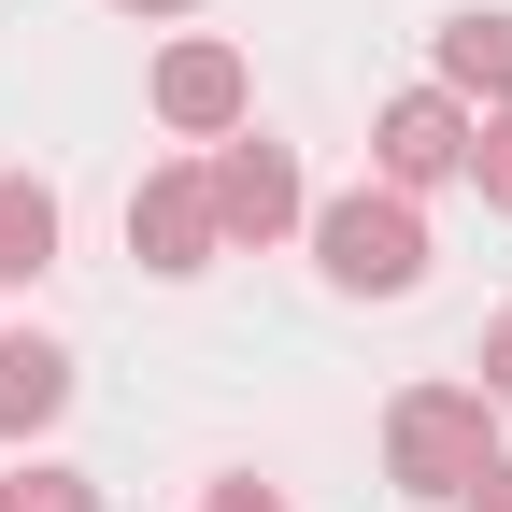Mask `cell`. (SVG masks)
<instances>
[{"instance_id": "12", "label": "cell", "mask_w": 512, "mask_h": 512, "mask_svg": "<svg viewBox=\"0 0 512 512\" xmlns=\"http://www.w3.org/2000/svg\"><path fill=\"white\" fill-rule=\"evenodd\" d=\"M484 399H512V313L484 328Z\"/></svg>"}, {"instance_id": "5", "label": "cell", "mask_w": 512, "mask_h": 512, "mask_svg": "<svg viewBox=\"0 0 512 512\" xmlns=\"http://www.w3.org/2000/svg\"><path fill=\"white\" fill-rule=\"evenodd\" d=\"M384 185H441V171H470V114H456V86H413V100H384Z\"/></svg>"}, {"instance_id": "11", "label": "cell", "mask_w": 512, "mask_h": 512, "mask_svg": "<svg viewBox=\"0 0 512 512\" xmlns=\"http://www.w3.org/2000/svg\"><path fill=\"white\" fill-rule=\"evenodd\" d=\"M470 171H484V200H498V214H512V114H498V128H484V143H470Z\"/></svg>"}, {"instance_id": "9", "label": "cell", "mask_w": 512, "mask_h": 512, "mask_svg": "<svg viewBox=\"0 0 512 512\" xmlns=\"http://www.w3.org/2000/svg\"><path fill=\"white\" fill-rule=\"evenodd\" d=\"M43 256H57V200H43L29 171H0V285H29Z\"/></svg>"}, {"instance_id": "6", "label": "cell", "mask_w": 512, "mask_h": 512, "mask_svg": "<svg viewBox=\"0 0 512 512\" xmlns=\"http://www.w3.org/2000/svg\"><path fill=\"white\" fill-rule=\"evenodd\" d=\"M72 413V356H57L43 328H0V441H29Z\"/></svg>"}, {"instance_id": "13", "label": "cell", "mask_w": 512, "mask_h": 512, "mask_svg": "<svg viewBox=\"0 0 512 512\" xmlns=\"http://www.w3.org/2000/svg\"><path fill=\"white\" fill-rule=\"evenodd\" d=\"M200 512H285V498H271V484H214Z\"/></svg>"}, {"instance_id": "2", "label": "cell", "mask_w": 512, "mask_h": 512, "mask_svg": "<svg viewBox=\"0 0 512 512\" xmlns=\"http://www.w3.org/2000/svg\"><path fill=\"white\" fill-rule=\"evenodd\" d=\"M313 256H328L342 299H413V285H427V228H413L399 185H384V200H370V185L328 200V214H313Z\"/></svg>"}, {"instance_id": "8", "label": "cell", "mask_w": 512, "mask_h": 512, "mask_svg": "<svg viewBox=\"0 0 512 512\" xmlns=\"http://www.w3.org/2000/svg\"><path fill=\"white\" fill-rule=\"evenodd\" d=\"M441 86L512 114V15H456V29H441Z\"/></svg>"}, {"instance_id": "15", "label": "cell", "mask_w": 512, "mask_h": 512, "mask_svg": "<svg viewBox=\"0 0 512 512\" xmlns=\"http://www.w3.org/2000/svg\"><path fill=\"white\" fill-rule=\"evenodd\" d=\"M128 15H171V0H128Z\"/></svg>"}, {"instance_id": "14", "label": "cell", "mask_w": 512, "mask_h": 512, "mask_svg": "<svg viewBox=\"0 0 512 512\" xmlns=\"http://www.w3.org/2000/svg\"><path fill=\"white\" fill-rule=\"evenodd\" d=\"M456 512H512V456H498V470H484V484H470Z\"/></svg>"}, {"instance_id": "10", "label": "cell", "mask_w": 512, "mask_h": 512, "mask_svg": "<svg viewBox=\"0 0 512 512\" xmlns=\"http://www.w3.org/2000/svg\"><path fill=\"white\" fill-rule=\"evenodd\" d=\"M0 512H100V484H86V470H15Z\"/></svg>"}, {"instance_id": "4", "label": "cell", "mask_w": 512, "mask_h": 512, "mask_svg": "<svg viewBox=\"0 0 512 512\" xmlns=\"http://www.w3.org/2000/svg\"><path fill=\"white\" fill-rule=\"evenodd\" d=\"M228 228H214V185L200 171H157L143 200H128V256H143V271H200Z\"/></svg>"}, {"instance_id": "7", "label": "cell", "mask_w": 512, "mask_h": 512, "mask_svg": "<svg viewBox=\"0 0 512 512\" xmlns=\"http://www.w3.org/2000/svg\"><path fill=\"white\" fill-rule=\"evenodd\" d=\"M157 114L171 128H242V57L228 43H171L157 57Z\"/></svg>"}, {"instance_id": "3", "label": "cell", "mask_w": 512, "mask_h": 512, "mask_svg": "<svg viewBox=\"0 0 512 512\" xmlns=\"http://www.w3.org/2000/svg\"><path fill=\"white\" fill-rule=\"evenodd\" d=\"M200 185H214V228H228V242H285V228H299V157H285V143H214Z\"/></svg>"}, {"instance_id": "1", "label": "cell", "mask_w": 512, "mask_h": 512, "mask_svg": "<svg viewBox=\"0 0 512 512\" xmlns=\"http://www.w3.org/2000/svg\"><path fill=\"white\" fill-rule=\"evenodd\" d=\"M384 456H399V484H427V498H470V484L498 470L484 384H413V399L384 413Z\"/></svg>"}]
</instances>
